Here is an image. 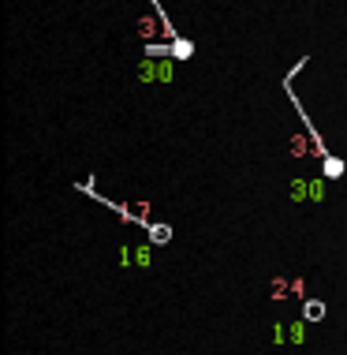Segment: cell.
<instances>
[{
	"mask_svg": "<svg viewBox=\"0 0 347 355\" xmlns=\"http://www.w3.org/2000/svg\"><path fill=\"white\" fill-rule=\"evenodd\" d=\"M168 53H172V56H183V60H187V56L195 53V45H190V42H176V45H172Z\"/></svg>",
	"mask_w": 347,
	"mask_h": 355,
	"instance_id": "obj_1",
	"label": "cell"
},
{
	"mask_svg": "<svg viewBox=\"0 0 347 355\" xmlns=\"http://www.w3.org/2000/svg\"><path fill=\"white\" fill-rule=\"evenodd\" d=\"M325 172H329V176H340V172H344V161H336V157H325Z\"/></svg>",
	"mask_w": 347,
	"mask_h": 355,
	"instance_id": "obj_2",
	"label": "cell"
}]
</instances>
